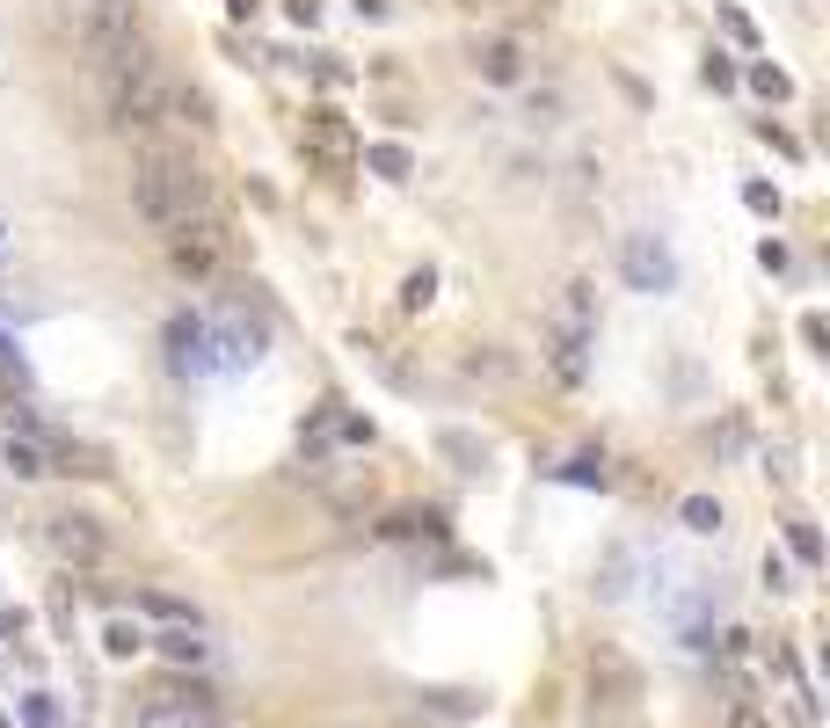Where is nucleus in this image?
<instances>
[{"instance_id": "6", "label": "nucleus", "mask_w": 830, "mask_h": 728, "mask_svg": "<svg viewBox=\"0 0 830 728\" xmlns=\"http://www.w3.org/2000/svg\"><path fill=\"white\" fill-rule=\"evenodd\" d=\"M263 321H248V306H226V314L204 321V350H212V364H226V372H241V364L263 357Z\"/></svg>"}, {"instance_id": "13", "label": "nucleus", "mask_w": 830, "mask_h": 728, "mask_svg": "<svg viewBox=\"0 0 830 728\" xmlns=\"http://www.w3.org/2000/svg\"><path fill=\"white\" fill-rule=\"evenodd\" d=\"M168 117H183V124L204 131V124H212V96H204V88H168Z\"/></svg>"}, {"instance_id": "12", "label": "nucleus", "mask_w": 830, "mask_h": 728, "mask_svg": "<svg viewBox=\"0 0 830 728\" xmlns=\"http://www.w3.org/2000/svg\"><path fill=\"white\" fill-rule=\"evenodd\" d=\"M0 460H8V474H15V481H45V474H51V460H45V444H37V437H8V452H0Z\"/></svg>"}, {"instance_id": "19", "label": "nucleus", "mask_w": 830, "mask_h": 728, "mask_svg": "<svg viewBox=\"0 0 830 728\" xmlns=\"http://www.w3.org/2000/svg\"><path fill=\"white\" fill-rule=\"evenodd\" d=\"M751 88H757V96H772V102H780L787 88H794V80H787L780 66H751Z\"/></svg>"}, {"instance_id": "9", "label": "nucleus", "mask_w": 830, "mask_h": 728, "mask_svg": "<svg viewBox=\"0 0 830 728\" xmlns=\"http://www.w3.org/2000/svg\"><path fill=\"white\" fill-rule=\"evenodd\" d=\"M474 66H481V80H495V88H517V80H525V37H489V45H474Z\"/></svg>"}, {"instance_id": "23", "label": "nucleus", "mask_w": 830, "mask_h": 728, "mask_svg": "<svg viewBox=\"0 0 830 728\" xmlns=\"http://www.w3.org/2000/svg\"><path fill=\"white\" fill-rule=\"evenodd\" d=\"M568 481H605V460H590V452H583V460L568 466Z\"/></svg>"}, {"instance_id": "10", "label": "nucleus", "mask_w": 830, "mask_h": 728, "mask_svg": "<svg viewBox=\"0 0 830 728\" xmlns=\"http://www.w3.org/2000/svg\"><path fill=\"white\" fill-rule=\"evenodd\" d=\"M168 364H175V372H212V350H204V314H183L168 328Z\"/></svg>"}, {"instance_id": "25", "label": "nucleus", "mask_w": 830, "mask_h": 728, "mask_svg": "<svg viewBox=\"0 0 830 728\" xmlns=\"http://www.w3.org/2000/svg\"><path fill=\"white\" fill-rule=\"evenodd\" d=\"M285 8H292V23H314L320 15V0H285Z\"/></svg>"}, {"instance_id": "21", "label": "nucleus", "mask_w": 830, "mask_h": 728, "mask_svg": "<svg viewBox=\"0 0 830 728\" xmlns=\"http://www.w3.org/2000/svg\"><path fill=\"white\" fill-rule=\"evenodd\" d=\"M787 539H794V554H802L808 568H816V561H823V539H816V525H794V532H787Z\"/></svg>"}, {"instance_id": "17", "label": "nucleus", "mask_w": 830, "mask_h": 728, "mask_svg": "<svg viewBox=\"0 0 830 728\" xmlns=\"http://www.w3.org/2000/svg\"><path fill=\"white\" fill-rule=\"evenodd\" d=\"M365 161H372V168H379V175H393V183H401V175L415 168V161H408V146H372Z\"/></svg>"}, {"instance_id": "3", "label": "nucleus", "mask_w": 830, "mask_h": 728, "mask_svg": "<svg viewBox=\"0 0 830 728\" xmlns=\"http://www.w3.org/2000/svg\"><path fill=\"white\" fill-rule=\"evenodd\" d=\"M590 342H598V291L576 277V285H562V299H554V321H546V372H554L562 387H583Z\"/></svg>"}, {"instance_id": "24", "label": "nucleus", "mask_w": 830, "mask_h": 728, "mask_svg": "<svg viewBox=\"0 0 830 728\" xmlns=\"http://www.w3.org/2000/svg\"><path fill=\"white\" fill-rule=\"evenodd\" d=\"M765 590H794V582H787V561H780V554H765Z\"/></svg>"}, {"instance_id": "22", "label": "nucleus", "mask_w": 830, "mask_h": 728, "mask_svg": "<svg viewBox=\"0 0 830 728\" xmlns=\"http://www.w3.org/2000/svg\"><path fill=\"white\" fill-rule=\"evenodd\" d=\"M743 204H751V212H780V190H772V183H751Z\"/></svg>"}, {"instance_id": "1", "label": "nucleus", "mask_w": 830, "mask_h": 728, "mask_svg": "<svg viewBox=\"0 0 830 728\" xmlns=\"http://www.w3.org/2000/svg\"><path fill=\"white\" fill-rule=\"evenodd\" d=\"M204 204V168L190 161V146L147 139L131 153V212L147 218L153 234H168L175 218H190Z\"/></svg>"}, {"instance_id": "7", "label": "nucleus", "mask_w": 830, "mask_h": 728, "mask_svg": "<svg viewBox=\"0 0 830 728\" xmlns=\"http://www.w3.org/2000/svg\"><path fill=\"white\" fill-rule=\"evenodd\" d=\"M299 146L314 153L320 168H350V161H357V139H350V124H342L336 110H306V124H299Z\"/></svg>"}, {"instance_id": "14", "label": "nucleus", "mask_w": 830, "mask_h": 728, "mask_svg": "<svg viewBox=\"0 0 830 728\" xmlns=\"http://www.w3.org/2000/svg\"><path fill=\"white\" fill-rule=\"evenodd\" d=\"M678 517H684V532H721V503L714 495H684Z\"/></svg>"}, {"instance_id": "5", "label": "nucleus", "mask_w": 830, "mask_h": 728, "mask_svg": "<svg viewBox=\"0 0 830 728\" xmlns=\"http://www.w3.org/2000/svg\"><path fill=\"white\" fill-rule=\"evenodd\" d=\"M66 23H74L80 51L102 66L110 51H124L139 37V8H131V0H66Z\"/></svg>"}, {"instance_id": "2", "label": "nucleus", "mask_w": 830, "mask_h": 728, "mask_svg": "<svg viewBox=\"0 0 830 728\" xmlns=\"http://www.w3.org/2000/svg\"><path fill=\"white\" fill-rule=\"evenodd\" d=\"M102 102H110L117 131H153V124L168 117V73H161V59L139 37L102 59Z\"/></svg>"}, {"instance_id": "26", "label": "nucleus", "mask_w": 830, "mask_h": 728, "mask_svg": "<svg viewBox=\"0 0 830 728\" xmlns=\"http://www.w3.org/2000/svg\"><path fill=\"white\" fill-rule=\"evenodd\" d=\"M0 728H8V721H0Z\"/></svg>"}, {"instance_id": "8", "label": "nucleus", "mask_w": 830, "mask_h": 728, "mask_svg": "<svg viewBox=\"0 0 830 728\" xmlns=\"http://www.w3.org/2000/svg\"><path fill=\"white\" fill-rule=\"evenodd\" d=\"M45 539H51V554H59V561H80V568L102 561V525H96V517H51Z\"/></svg>"}, {"instance_id": "16", "label": "nucleus", "mask_w": 830, "mask_h": 728, "mask_svg": "<svg viewBox=\"0 0 830 728\" xmlns=\"http://www.w3.org/2000/svg\"><path fill=\"white\" fill-rule=\"evenodd\" d=\"M102 649H110V655H139V649H147V633L124 627V619H110V627H102Z\"/></svg>"}, {"instance_id": "4", "label": "nucleus", "mask_w": 830, "mask_h": 728, "mask_svg": "<svg viewBox=\"0 0 830 728\" xmlns=\"http://www.w3.org/2000/svg\"><path fill=\"white\" fill-rule=\"evenodd\" d=\"M234 255V234H226V218L212 212V204H197L190 218H175L168 226V263L190 277V285H204V277H219V263Z\"/></svg>"}, {"instance_id": "15", "label": "nucleus", "mask_w": 830, "mask_h": 728, "mask_svg": "<svg viewBox=\"0 0 830 728\" xmlns=\"http://www.w3.org/2000/svg\"><path fill=\"white\" fill-rule=\"evenodd\" d=\"M161 655H168V663H204V641H197L190 627H168L161 633Z\"/></svg>"}, {"instance_id": "18", "label": "nucleus", "mask_w": 830, "mask_h": 728, "mask_svg": "<svg viewBox=\"0 0 830 728\" xmlns=\"http://www.w3.org/2000/svg\"><path fill=\"white\" fill-rule=\"evenodd\" d=\"M430 299H438V277H430V269H415L408 285H401V306H408V314H423Z\"/></svg>"}, {"instance_id": "20", "label": "nucleus", "mask_w": 830, "mask_h": 728, "mask_svg": "<svg viewBox=\"0 0 830 728\" xmlns=\"http://www.w3.org/2000/svg\"><path fill=\"white\" fill-rule=\"evenodd\" d=\"M721 728H772V714H765V706H751V700H735Z\"/></svg>"}, {"instance_id": "11", "label": "nucleus", "mask_w": 830, "mask_h": 728, "mask_svg": "<svg viewBox=\"0 0 830 728\" xmlns=\"http://www.w3.org/2000/svg\"><path fill=\"white\" fill-rule=\"evenodd\" d=\"M627 277H634L641 291H670V277H678V263L663 255L656 241H627Z\"/></svg>"}]
</instances>
